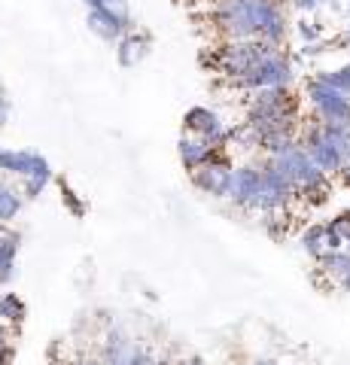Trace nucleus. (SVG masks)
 <instances>
[{
  "label": "nucleus",
  "mask_w": 350,
  "mask_h": 365,
  "mask_svg": "<svg viewBox=\"0 0 350 365\" xmlns=\"http://www.w3.org/2000/svg\"><path fill=\"white\" fill-rule=\"evenodd\" d=\"M177 365H207L201 356H189V359H183V362H177Z\"/></svg>",
  "instance_id": "cd10ccee"
},
{
  "label": "nucleus",
  "mask_w": 350,
  "mask_h": 365,
  "mask_svg": "<svg viewBox=\"0 0 350 365\" xmlns=\"http://www.w3.org/2000/svg\"><path fill=\"white\" fill-rule=\"evenodd\" d=\"M6 119H9V104H6V98L0 95V128L6 125Z\"/></svg>",
  "instance_id": "bb28decb"
},
{
  "label": "nucleus",
  "mask_w": 350,
  "mask_h": 365,
  "mask_svg": "<svg viewBox=\"0 0 350 365\" xmlns=\"http://www.w3.org/2000/svg\"><path fill=\"white\" fill-rule=\"evenodd\" d=\"M49 182H52V177H25V182H21V195L28 201H37L43 192H46Z\"/></svg>",
  "instance_id": "6ab92c4d"
},
{
  "label": "nucleus",
  "mask_w": 350,
  "mask_h": 365,
  "mask_svg": "<svg viewBox=\"0 0 350 365\" xmlns=\"http://www.w3.org/2000/svg\"><path fill=\"white\" fill-rule=\"evenodd\" d=\"M347 13H350V4H347Z\"/></svg>",
  "instance_id": "f704fd0d"
},
{
  "label": "nucleus",
  "mask_w": 350,
  "mask_h": 365,
  "mask_svg": "<svg viewBox=\"0 0 350 365\" xmlns=\"http://www.w3.org/2000/svg\"><path fill=\"white\" fill-rule=\"evenodd\" d=\"M344 250H347V253H350V244H344Z\"/></svg>",
  "instance_id": "7c9ffc66"
},
{
  "label": "nucleus",
  "mask_w": 350,
  "mask_h": 365,
  "mask_svg": "<svg viewBox=\"0 0 350 365\" xmlns=\"http://www.w3.org/2000/svg\"><path fill=\"white\" fill-rule=\"evenodd\" d=\"M347 165H350V162H347Z\"/></svg>",
  "instance_id": "c9c22d12"
},
{
  "label": "nucleus",
  "mask_w": 350,
  "mask_h": 365,
  "mask_svg": "<svg viewBox=\"0 0 350 365\" xmlns=\"http://www.w3.org/2000/svg\"><path fill=\"white\" fill-rule=\"evenodd\" d=\"M13 359H16V344L0 347V365H13Z\"/></svg>",
  "instance_id": "393cba45"
},
{
  "label": "nucleus",
  "mask_w": 350,
  "mask_h": 365,
  "mask_svg": "<svg viewBox=\"0 0 350 365\" xmlns=\"http://www.w3.org/2000/svg\"><path fill=\"white\" fill-rule=\"evenodd\" d=\"M304 95H308L314 113H317L320 122H332V125H347L350 128V98L341 95V91H335L332 86L320 83L317 76L308 83L304 88Z\"/></svg>",
  "instance_id": "39448f33"
},
{
  "label": "nucleus",
  "mask_w": 350,
  "mask_h": 365,
  "mask_svg": "<svg viewBox=\"0 0 350 365\" xmlns=\"http://www.w3.org/2000/svg\"><path fill=\"white\" fill-rule=\"evenodd\" d=\"M299 146L311 155L326 177H338L341 168L350 162V128L347 125H332V122H311L302 131Z\"/></svg>",
  "instance_id": "f257e3e1"
},
{
  "label": "nucleus",
  "mask_w": 350,
  "mask_h": 365,
  "mask_svg": "<svg viewBox=\"0 0 350 365\" xmlns=\"http://www.w3.org/2000/svg\"><path fill=\"white\" fill-rule=\"evenodd\" d=\"M183 134H195L201 140H207L213 150L229 153V125L210 107H189L183 116Z\"/></svg>",
  "instance_id": "423d86ee"
},
{
  "label": "nucleus",
  "mask_w": 350,
  "mask_h": 365,
  "mask_svg": "<svg viewBox=\"0 0 350 365\" xmlns=\"http://www.w3.org/2000/svg\"><path fill=\"white\" fill-rule=\"evenodd\" d=\"M347 37H350V28H347Z\"/></svg>",
  "instance_id": "72a5a7b5"
},
{
  "label": "nucleus",
  "mask_w": 350,
  "mask_h": 365,
  "mask_svg": "<svg viewBox=\"0 0 350 365\" xmlns=\"http://www.w3.org/2000/svg\"><path fill=\"white\" fill-rule=\"evenodd\" d=\"M128 365H159V362H155V356H153L150 350L138 347V350H134V356H131V362H128Z\"/></svg>",
  "instance_id": "5701e85b"
},
{
  "label": "nucleus",
  "mask_w": 350,
  "mask_h": 365,
  "mask_svg": "<svg viewBox=\"0 0 350 365\" xmlns=\"http://www.w3.org/2000/svg\"><path fill=\"white\" fill-rule=\"evenodd\" d=\"M177 155H180V162H183V168L192 174V170L205 168L217 155H222V150H213L207 140H201V137H195V134H183L180 143H177Z\"/></svg>",
  "instance_id": "1a4fd4ad"
},
{
  "label": "nucleus",
  "mask_w": 350,
  "mask_h": 365,
  "mask_svg": "<svg viewBox=\"0 0 350 365\" xmlns=\"http://www.w3.org/2000/svg\"><path fill=\"white\" fill-rule=\"evenodd\" d=\"M25 317H28V307L25 302L19 299L16 292H4L0 295V323H6L9 329H21V323H25Z\"/></svg>",
  "instance_id": "4468645a"
},
{
  "label": "nucleus",
  "mask_w": 350,
  "mask_h": 365,
  "mask_svg": "<svg viewBox=\"0 0 350 365\" xmlns=\"http://www.w3.org/2000/svg\"><path fill=\"white\" fill-rule=\"evenodd\" d=\"M4 228H6V225H0V235H4Z\"/></svg>",
  "instance_id": "473e14b6"
},
{
  "label": "nucleus",
  "mask_w": 350,
  "mask_h": 365,
  "mask_svg": "<svg viewBox=\"0 0 350 365\" xmlns=\"http://www.w3.org/2000/svg\"><path fill=\"white\" fill-rule=\"evenodd\" d=\"M19 247H21V235L4 228V235H0V287H6V283L16 277Z\"/></svg>",
  "instance_id": "f8f14e48"
},
{
  "label": "nucleus",
  "mask_w": 350,
  "mask_h": 365,
  "mask_svg": "<svg viewBox=\"0 0 350 365\" xmlns=\"http://www.w3.org/2000/svg\"><path fill=\"white\" fill-rule=\"evenodd\" d=\"M274 52L280 49L265 40H222L217 49H210V55H201V64L229 83H238L241 76H247L256 64H262Z\"/></svg>",
  "instance_id": "f03ea898"
},
{
  "label": "nucleus",
  "mask_w": 350,
  "mask_h": 365,
  "mask_svg": "<svg viewBox=\"0 0 350 365\" xmlns=\"http://www.w3.org/2000/svg\"><path fill=\"white\" fill-rule=\"evenodd\" d=\"M88 9H107V13H116V16H125L131 19V9H128V0H83Z\"/></svg>",
  "instance_id": "a211bd4d"
},
{
  "label": "nucleus",
  "mask_w": 350,
  "mask_h": 365,
  "mask_svg": "<svg viewBox=\"0 0 350 365\" xmlns=\"http://www.w3.org/2000/svg\"><path fill=\"white\" fill-rule=\"evenodd\" d=\"M296 31H299V37L304 40V46L320 43V37H323V25H317V21H308V19H302L296 25Z\"/></svg>",
  "instance_id": "aec40b11"
},
{
  "label": "nucleus",
  "mask_w": 350,
  "mask_h": 365,
  "mask_svg": "<svg viewBox=\"0 0 350 365\" xmlns=\"http://www.w3.org/2000/svg\"><path fill=\"white\" fill-rule=\"evenodd\" d=\"M323 228H326V250H344L341 235H338V232H335V228H332L329 222H323Z\"/></svg>",
  "instance_id": "4be33fe9"
},
{
  "label": "nucleus",
  "mask_w": 350,
  "mask_h": 365,
  "mask_svg": "<svg viewBox=\"0 0 350 365\" xmlns=\"http://www.w3.org/2000/svg\"><path fill=\"white\" fill-rule=\"evenodd\" d=\"M292 79H296V67H292L289 55L280 49L274 55H268L262 64H256L250 73L241 76L238 83H232V86L250 95V91H259V88H289Z\"/></svg>",
  "instance_id": "7ed1b4c3"
},
{
  "label": "nucleus",
  "mask_w": 350,
  "mask_h": 365,
  "mask_svg": "<svg viewBox=\"0 0 350 365\" xmlns=\"http://www.w3.org/2000/svg\"><path fill=\"white\" fill-rule=\"evenodd\" d=\"M329 225L335 228L338 235H341V241H344V244H350V210H341L338 216H332Z\"/></svg>",
  "instance_id": "412c9836"
},
{
  "label": "nucleus",
  "mask_w": 350,
  "mask_h": 365,
  "mask_svg": "<svg viewBox=\"0 0 350 365\" xmlns=\"http://www.w3.org/2000/svg\"><path fill=\"white\" fill-rule=\"evenodd\" d=\"M338 287H341V289H344V292H350V274H347V277H344V280H341V283H338Z\"/></svg>",
  "instance_id": "c756f323"
},
{
  "label": "nucleus",
  "mask_w": 350,
  "mask_h": 365,
  "mask_svg": "<svg viewBox=\"0 0 350 365\" xmlns=\"http://www.w3.org/2000/svg\"><path fill=\"white\" fill-rule=\"evenodd\" d=\"M299 244H302L304 253H308L314 262H317V259L326 253V228H323V222H314V225L304 228L302 237H299Z\"/></svg>",
  "instance_id": "2eb2a0df"
},
{
  "label": "nucleus",
  "mask_w": 350,
  "mask_h": 365,
  "mask_svg": "<svg viewBox=\"0 0 350 365\" xmlns=\"http://www.w3.org/2000/svg\"><path fill=\"white\" fill-rule=\"evenodd\" d=\"M86 25H88V31H92L95 37H101L104 43H119L128 31H134V19L107 13V9H88Z\"/></svg>",
  "instance_id": "6e6552de"
},
{
  "label": "nucleus",
  "mask_w": 350,
  "mask_h": 365,
  "mask_svg": "<svg viewBox=\"0 0 350 365\" xmlns=\"http://www.w3.org/2000/svg\"><path fill=\"white\" fill-rule=\"evenodd\" d=\"M317 268L332 283H341L350 274V253H347V250H326V253L317 259Z\"/></svg>",
  "instance_id": "ddd939ff"
},
{
  "label": "nucleus",
  "mask_w": 350,
  "mask_h": 365,
  "mask_svg": "<svg viewBox=\"0 0 350 365\" xmlns=\"http://www.w3.org/2000/svg\"><path fill=\"white\" fill-rule=\"evenodd\" d=\"M134 341L128 332H122V329H110L101 341V362L104 365H128L131 356H134Z\"/></svg>",
  "instance_id": "9d476101"
},
{
  "label": "nucleus",
  "mask_w": 350,
  "mask_h": 365,
  "mask_svg": "<svg viewBox=\"0 0 350 365\" xmlns=\"http://www.w3.org/2000/svg\"><path fill=\"white\" fill-rule=\"evenodd\" d=\"M296 4V9H302V13H314V9H320L326 0H292Z\"/></svg>",
  "instance_id": "b1692460"
},
{
  "label": "nucleus",
  "mask_w": 350,
  "mask_h": 365,
  "mask_svg": "<svg viewBox=\"0 0 350 365\" xmlns=\"http://www.w3.org/2000/svg\"><path fill=\"white\" fill-rule=\"evenodd\" d=\"M250 365H280V362H277V359H265V356H262V359H253Z\"/></svg>",
  "instance_id": "c85d7f7f"
},
{
  "label": "nucleus",
  "mask_w": 350,
  "mask_h": 365,
  "mask_svg": "<svg viewBox=\"0 0 350 365\" xmlns=\"http://www.w3.org/2000/svg\"><path fill=\"white\" fill-rule=\"evenodd\" d=\"M21 195L13 189V186H6V182H0V225H6V222H13L16 216L21 213Z\"/></svg>",
  "instance_id": "dca6fc26"
},
{
  "label": "nucleus",
  "mask_w": 350,
  "mask_h": 365,
  "mask_svg": "<svg viewBox=\"0 0 350 365\" xmlns=\"http://www.w3.org/2000/svg\"><path fill=\"white\" fill-rule=\"evenodd\" d=\"M229 201L244 213H259L265 201V182L259 165H241L232 170V186H229Z\"/></svg>",
  "instance_id": "20e7f679"
},
{
  "label": "nucleus",
  "mask_w": 350,
  "mask_h": 365,
  "mask_svg": "<svg viewBox=\"0 0 350 365\" xmlns=\"http://www.w3.org/2000/svg\"><path fill=\"white\" fill-rule=\"evenodd\" d=\"M13 335H16V329H9L6 323H0V347L13 344Z\"/></svg>",
  "instance_id": "a878e982"
},
{
  "label": "nucleus",
  "mask_w": 350,
  "mask_h": 365,
  "mask_svg": "<svg viewBox=\"0 0 350 365\" xmlns=\"http://www.w3.org/2000/svg\"><path fill=\"white\" fill-rule=\"evenodd\" d=\"M83 365H98V362H83Z\"/></svg>",
  "instance_id": "2f4dec72"
},
{
  "label": "nucleus",
  "mask_w": 350,
  "mask_h": 365,
  "mask_svg": "<svg viewBox=\"0 0 350 365\" xmlns=\"http://www.w3.org/2000/svg\"><path fill=\"white\" fill-rule=\"evenodd\" d=\"M232 158L229 153H222L217 155L213 162H207L205 168H198V170H192V186H195L198 192H205V195L210 198H229V186H232Z\"/></svg>",
  "instance_id": "0eeeda50"
},
{
  "label": "nucleus",
  "mask_w": 350,
  "mask_h": 365,
  "mask_svg": "<svg viewBox=\"0 0 350 365\" xmlns=\"http://www.w3.org/2000/svg\"><path fill=\"white\" fill-rule=\"evenodd\" d=\"M150 37H146L143 31H128L125 37H122L119 43H116V61H119V67H134V64H140L143 58H146V52H150Z\"/></svg>",
  "instance_id": "9b49d317"
},
{
  "label": "nucleus",
  "mask_w": 350,
  "mask_h": 365,
  "mask_svg": "<svg viewBox=\"0 0 350 365\" xmlns=\"http://www.w3.org/2000/svg\"><path fill=\"white\" fill-rule=\"evenodd\" d=\"M317 79H320V83H326V86H332L335 91H341V95H347V98H350V64L338 67V71H320V73H317Z\"/></svg>",
  "instance_id": "f3484780"
}]
</instances>
